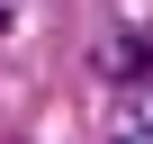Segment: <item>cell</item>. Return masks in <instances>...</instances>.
Returning a JSON list of instances; mask_svg holds the SVG:
<instances>
[{
    "instance_id": "1",
    "label": "cell",
    "mask_w": 153,
    "mask_h": 144,
    "mask_svg": "<svg viewBox=\"0 0 153 144\" xmlns=\"http://www.w3.org/2000/svg\"><path fill=\"white\" fill-rule=\"evenodd\" d=\"M99 63H108V81H117V90L153 81V45H144V36H108V54H99Z\"/></svg>"
}]
</instances>
